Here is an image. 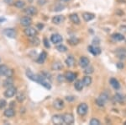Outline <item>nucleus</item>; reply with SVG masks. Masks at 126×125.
<instances>
[{"label": "nucleus", "instance_id": "f257e3e1", "mask_svg": "<svg viewBox=\"0 0 126 125\" xmlns=\"http://www.w3.org/2000/svg\"><path fill=\"white\" fill-rule=\"evenodd\" d=\"M26 75H27V77L29 78L30 79H31V80H33L34 82H37V83H40V85H43L46 89H48V90L51 89V85H50V83L44 76H42L41 75H34L30 69H27V70H26Z\"/></svg>", "mask_w": 126, "mask_h": 125}, {"label": "nucleus", "instance_id": "f03ea898", "mask_svg": "<svg viewBox=\"0 0 126 125\" xmlns=\"http://www.w3.org/2000/svg\"><path fill=\"white\" fill-rule=\"evenodd\" d=\"M87 111H88V106L86 103H81L78 106V113L80 116H84L87 114Z\"/></svg>", "mask_w": 126, "mask_h": 125}, {"label": "nucleus", "instance_id": "7ed1b4c3", "mask_svg": "<svg viewBox=\"0 0 126 125\" xmlns=\"http://www.w3.org/2000/svg\"><path fill=\"white\" fill-rule=\"evenodd\" d=\"M24 34L27 36H29V37H33V36H37V33H38L37 30L34 29V28L30 27V26H28V27L24 30Z\"/></svg>", "mask_w": 126, "mask_h": 125}, {"label": "nucleus", "instance_id": "20e7f679", "mask_svg": "<svg viewBox=\"0 0 126 125\" xmlns=\"http://www.w3.org/2000/svg\"><path fill=\"white\" fill-rule=\"evenodd\" d=\"M16 91H17V90H16L15 87L12 86V85L9 87H8V89L6 90L5 92H4L5 97H7V98L13 97V96L16 94Z\"/></svg>", "mask_w": 126, "mask_h": 125}, {"label": "nucleus", "instance_id": "39448f33", "mask_svg": "<svg viewBox=\"0 0 126 125\" xmlns=\"http://www.w3.org/2000/svg\"><path fill=\"white\" fill-rule=\"evenodd\" d=\"M62 118L64 123L66 124H72L74 123V117L72 113H65Z\"/></svg>", "mask_w": 126, "mask_h": 125}, {"label": "nucleus", "instance_id": "423d86ee", "mask_svg": "<svg viewBox=\"0 0 126 125\" xmlns=\"http://www.w3.org/2000/svg\"><path fill=\"white\" fill-rule=\"evenodd\" d=\"M3 33L6 36L9 38H15L16 36H17V33H16V30L13 28H9V29H5L3 30Z\"/></svg>", "mask_w": 126, "mask_h": 125}, {"label": "nucleus", "instance_id": "0eeeda50", "mask_svg": "<svg viewBox=\"0 0 126 125\" xmlns=\"http://www.w3.org/2000/svg\"><path fill=\"white\" fill-rule=\"evenodd\" d=\"M62 40H63V38L60 34H53L50 36V41H51V42L54 44L60 43V42H62Z\"/></svg>", "mask_w": 126, "mask_h": 125}, {"label": "nucleus", "instance_id": "6e6552de", "mask_svg": "<svg viewBox=\"0 0 126 125\" xmlns=\"http://www.w3.org/2000/svg\"><path fill=\"white\" fill-rule=\"evenodd\" d=\"M20 24L23 26L28 27V26H30L32 24V19L29 17V16H24V17H23L20 20Z\"/></svg>", "mask_w": 126, "mask_h": 125}, {"label": "nucleus", "instance_id": "1a4fd4ad", "mask_svg": "<svg viewBox=\"0 0 126 125\" xmlns=\"http://www.w3.org/2000/svg\"><path fill=\"white\" fill-rule=\"evenodd\" d=\"M53 106L56 110H62L64 108V102L61 99H56L53 102Z\"/></svg>", "mask_w": 126, "mask_h": 125}, {"label": "nucleus", "instance_id": "9d476101", "mask_svg": "<svg viewBox=\"0 0 126 125\" xmlns=\"http://www.w3.org/2000/svg\"><path fill=\"white\" fill-rule=\"evenodd\" d=\"M52 123L54 124H57V125H61L64 123L63 121V118L62 115H54L52 117Z\"/></svg>", "mask_w": 126, "mask_h": 125}, {"label": "nucleus", "instance_id": "9b49d317", "mask_svg": "<svg viewBox=\"0 0 126 125\" xmlns=\"http://www.w3.org/2000/svg\"><path fill=\"white\" fill-rule=\"evenodd\" d=\"M88 51L92 53L94 56H97V55H99L101 53V49L98 48V47H95V46H89L88 47Z\"/></svg>", "mask_w": 126, "mask_h": 125}, {"label": "nucleus", "instance_id": "f8f14e48", "mask_svg": "<svg viewBox=\"0 0 126 125\" xmlns=\"http://www.w3.org/2000/svg\"><path fill=\"white\" fill-rule=\"evenodd\" d=\"M24 13L27 15H34L37 14V9H36V8L34 7V6H30V7L26 8V9H24Z\"/></svg>", "mask_w": 126, "mask_h": 125}, {"label": "nucleus", "instance_id": "ddd939ff", "mask_svg": "<svg viewBox=\"0 0 126 125\" xmlns=\"http://www.w3.org/2000/svg\"><path fill=\"white\" fill-rule=\"evenodd\" d=\"M65 20V17L63 15H56L52 18V23L55 25H60Z\"/></svg>", "mask_w": 126, "mask_h": 125}, {"label": "nucleus", "instance_id": "4468645a", "mask_svg": "<svg viewBox=\"0 0 126 125\" xmlns=\"http://www.w3.org/2000/svg\"><path fill=\"white\" fill-rule=\"evenodd\" d=\"M89 63H90V61H89V59L87 57H82L80 58V60H79V64H80V66L82 68L87 67L89 65Z\"/></svg>", "mask_w": 126, "mask_h": 125}, {"label": "nucleus", "instance_id": "2eb2a0df", "mask_svg": "<svg viewBox=\"0 0 126 125\" xmlns=\"http://www.w3.org/2000/svg\"><path fill=\"white\" fill-rule=\"evenodd\" d=\"M77 78V75L72 72H66L65 75V79L69 82H72Z\"/></svg>", "mask_w": 126, "mask_h": 125}, {"label": "nucleus", "instance_id": "dca6fc26", "mask_svg": "<svg viewBox=\"0 0 126 125\" xmlns=\"http://www.w3.org/2000/svg\"><path fill=\"white\" fill-rule=\"evenodd\" d=\"M109 82H110V85H112V87H113V89L119 90V88H120V84H119L118 79H116L115 78H111Z\"/></svg>", "mask_w": 126, "mask_h": 125}, {"label": "nucleus", "instance_id": "f3484780", "mask_svg": "<svg viewBox=\"0 0 126 125\" xmlns=\"http://www.w3.org/2000/svg\"><path fill=\"white\" fill-rule=\"evenodd\" d=\"M51 69H53V70H61V69H63V65L62 63L61 62H59V61H56V62H54L52 63V66H51Z\"/></svg>", "mask_w": 126, "mask_h": 125}, {"label": "nucleus", "instance_id": "a211bd4d", "mask_svg": "<svg viewBox=\"0 0 126 125\" xmlns=\"http://www.w3.org/2000/svg\"><path fill=\"white\" fill-rule=\"evenodd\" d=\"M46 58H47V53H46V52H42L40 54V56L38 57L36 62H37L38 63H43L45 62V60L46 59Z\"/></svg>", "mask_w": 126, "mask_h": 125}, {"label": "nucleus", "instance_id": "6ab92c4d", "mask_svg": "<svg viewBox=\"0 0 126 125\" xmlns=\"http://www.w3.org/2000/svg\"><path fill=\"white\" fill-rule=\"evenodd\" d=\"M82 17L86 21H91L92 20H93L95 18V15L92 13H89V12H86L82 15Z\"/></svg>", "mask_w": 126, "mask_h": 125}, {"label": "nucleus", "instance_id": "aec40b11", "mask_svg": "<svg viewBox=\"0 0 126 125\" xmlns=\"http://www.w3.org/2000/svg\"><path fill=\"white\" fill-rule=\"evenodd\" d=\"M9 68L7 65L5 64H1L0 65V76H4L7 74L8 70H9Z\"/></svg>", "mask_w": 126, "mask_h": 125}, {"label": "nucleus", "instance_id": "412c9836", "mask_svg": "<svg viewBox=\"0 0 126 125\" xmlns=\"http://www.w3.org/2000/svg\"><path fill=\"white\" fill-rule=\"evenodd\" d=\"M82 81L84 86H89V85L92 84V78L89 76V75H87V76H85L83 78V79Z\"/></svg>", "mask_w": 126, "mask_h": 125}, {"label": "nucleus", "instance_id": "4be33fe9", "mask_svg": "<svg viewBox=\"0 0 126 125\" xmlns=\"http://www.w3.org/2000/svg\"><path fill=\"white\" fill-rule=\"evenodd\" d=\"M4 115L6 117H8V118H11V117H14L15 115V112L13 108H11V107L8 108V109H6L4 111Z\"/></svg>", "mask_w": 126, "mask_h": 125}, {"label": "nucleus", "instance_id": "5701e85b", "mask_svg": "<svg viewBox=\"0 0 126 125\" xmlns=\"http://www.w3.org/2000/svg\"><path fill=\"white\" fill-rule=\"evenodd\" d=\"M70 20H72V22H73L74 24H80V19H79L78 15L77 14H72L70 15Z\"/></svg>", "mask_w": 126, "mask_h": 125}, {"label": "nucleus", "instance_id": "b1692460", "mask_svg": "<svg viewBox=\"0 0 126 125\" xmlns=\"http://www.w3.org/2000/svg\"><path fill=\"white\" fill-rule=\"evenodd\" d=\"M83 86H84V85H83L82 80H77L76 82H75V84H74L75 89H76L77 91H82V90L83 89Z\"/></svg>", "mask_w": 126, "mask_h": 125}, {"label": "nucleus", "instance_id": "393cba45", "mask_svg": "<svg viewBox=\"0 0 126 125\" xmlns=\"http://www.w3.org/2000/svg\"><path fill=\"white\" fill-rule=\"evenodd\" d=\"M67 42H68V43L70 45H72V46H75V45H78L80 41H79L78 38L75 37V36H72L70 39H68Z\"/></svg>", "mask_w": 126, "mask_h": 125}, {"label": "nucleus", "instance_id": "a878e982", "mask_svg": "<svg viewBox=\"0 0 126 125\" xmlns=\"http://www.w3.org/2000/svg\"><path fill=\"white\" fill-rule=\"evenodd\" d=\"M31 39L30 40V43H31V45H33V46H39L40 43V39L37 37V36H33V37H30Z\"/></svg>", "mask_w": 126, "mask_h": 125}, {"label": "nucleus", "instance_id": "bb28decb", "mask_svg": "<svg viewBox=\"0 0 126 125\" xmlns=\"http://www.w3.org/2000/svg\"><path fill=\"white\" fill-rule=\"evenodd\" d=\"M66 63L68 67H72L75 63V58L72 56H69L66 59Z\"/></svg>", "mask_w": 126, "mask_h": 125}, {"label": "nucleus", "instance_id": "cd10ccee", "mask_svg": "<svg viewBox=\"0 0 126 125\" xmlns=\"http://www.w3.org/2000/svg\"><path fill=\"white\" fill-rule=\"evenodd\" d=\"M13 85V79L12 77H8L7 79L3 81V86L4 87H9Z\"/></svg>", "mask_w": 126, "mask_h": 125}, {"label": "nucleus", "instance_id": "c85d7f7f", "mask_svg": "<svg viewBox=\"0 0 126 125\" xmlns=\"http://www.w3.org/2000/svg\"><path fill=\"white\" fill-rule=\"evenodd\" d=\"M112 37L113 39H114L115 41H123L125 40V36H124V35H122L120 33H114L112 36Z\"/></svg>", "mask_w": 126, "mask_h": 125}, {"label": "nucleus", "instance_id": "c756f323", "mask_svg": "<svg viewBox=\"0 0 126 125\" xmlns=\"http://www.w3.org/2000/svg\"><path fill=\"white\" fill-rule=\"evenodd\" d=\"M15 5L18 9H23L24 6H25V3L24 1H22V0H18V1H16L15 3Z\"/></svg>", "mask_w": 126, "mask_h": 125}, {"label": "nucleus", "instance_id": "7c9ffc66", "mask_svg": "<svg viewBox=\"0 0 126 125\" xmlns=\"http://www.w3.org/2000/svg\"><path fill=\"white\" fill-rule=\"evenodd\" d=\"M118 55H119V58L120 59H125L126 58V51H125V49H121V51L118 52Z\"/></svg>", "mask_w": 126, "mask_h": 125}, {"label": "nucleus", "instance_id": "2f4dec72", "mask_svg": "<svg viewBox=\"0 0 126 125\" xmlns=\"http://www.w3.org/2000/svg\"><path fill=\"white\" fill-rule=\"evenodd\" d=\"M114 99H115V101L118 102H123L125 101V97H124L121 94H119V93H117L116 95L114 96Z\"/></svg>", "mask_w": 126, "mask_h": 125}, {"label": "nucleus", "instance_id": "473e14b6", "mask_svg": "<svg viewBox=\"0 0 126 125\" xmlns=\"http://www.w3.org/2000/svg\"><path fill=\"white\" fill-rule=\"evenodd\" d=\"M56 50H58L60 52H65L67 51V48L64 45H59V46L56 47Z\"/></svg>", "mask_w": 126, "mask_h": 125}, {"label": "nucleus", "instance_id": "72a5a7b5", "mask_svg": "<svg viewBox=\"0 0 126 125\" xmlns=\"http://www.w3.org/2000/svg\"><path fill=\"white\" fill-rule=\"evenodd\" d=\"M84 73L86 75H91L92 73H93V68L92 66H87L85 68V70H84Z\"/></svg>", "mask_w": 126, "mask_h": 125}, {"label": "nucleus", "instance_id": "f704fd0d", "mask_svg": "<svg viewBox=\"0 0 126 125\" xmlns=\"http://www.w3.org/2000/svg\"><path fill=\"white\" fill-rule=\"evenodd\" d=\"M17 101H19V102H23L24 101V99H25V96H24V94H22V93H19L17 95Z\"/></svg>", "mask_w": 126, "mask_h": 125}, {"label": "nucleus", "instance_id": "c9c22d12", "mask_svg": "<svg viewBox=\"0 0 126 125\" xmlns=\"http://www.w3.org/2000/svg\"><path fill=\"white\" fill-rule=\"evenodd\" d=\"M96 104L98 106H103L105 105V101H103L102 99H101V98H97V99L96 100Z\"/></svg>", "mask_w": 126, "mask_h": 125}, {"label": "nucleus", "instance_id": "e433bc0d", "mask_svg": "<svg viewBox=\"0 0 126 125\" xmlns=\"http://www.w3.org/2000/svg\"><path fill=\"white\" fill-rule=\"evenodd\" d=\"M90 124L91 125H100L101 123H100V121L98 119H97V118H92L90 121Z\"/></svg>", "mask_w": 126, "mask_h": 125}, {"label": "nucleus", "instance_id": "4c0bfd02", "mask_svg": "<svg viewBox=\"0 0 126 125\" xmlns=\"http://www.w3.org/2000/svg\"><path fill=\"white\" fill-rule=\"evenodd\" d=\"M99 98H101L103 101H104L105 102H106L108 100H109V95L106 94V93H103V94H101V95H100Z\"/></svg>", "mask_w": 126, "mask_h": 125}, {"label": "nucleus", "instance_id": "58836bf2", "mask_svg": "<svg viewBox=\"0 0 126 125\" xmlns=\"http://www.w3.org/2000/svg\"><path fill=\"white\" fill-rule=\"evenodd\" d=\"M63 9H65V6L62 5V4H57L56 6H55L54 8V11H61V10H63Z\"/></svg>", "mask_w": 126, "mask_h": 125}, {"label": "nucleus", "instance_id": "ea45409f", "mask_svg": "<svg viewBox=\"0 0 126 125\" xmlns=\"http://www.w3.org/2000/svg\"><path fill=\"white\" fill-rule=\"evenodd\" d=\"M6 105H7V102H6L5 100L0 99V109H3L6 106Z\"/></svg>", "mask_w": 126, "mask_h": 125}, {"label": "nucleus", "instance_id": "a19ab883", "mask_svg": "<svg viewBox=\"0 0 126 125\" xmlns=\"http://www.w3.org/2000/svg\"><path fill=\"white\" fill-rule=\"evenodd\" d=\"M13 74H14V71L12 70V69H9V70H8V72H7V74H6L5 76H7V77H12V76H13Z\"/></svg>", "mask_w": 126, "mask_h": 125}, {"label": "nucleus", "instance_id": "79ce46f5", "mask_svg": "<svg viewBox=\"0 0 126 125\" xmlns=\"http://www.w3.org/2000/svg\"><path fill=\"white\" fill-rule=\"evenodd\" d=\"M44 45L46 48H50V44H49V42L46 38H44Z\"/></svg>", "mask_w": 126, "mask_h": 125}, {"label": "nucleus", "instance_id": "37998d69", "mask_svg": "<svg viewBox=\"0 0 126 125\" xmlns=\"http://www.w3.org/2000/svg\"><path fill=\"white\" fill-rule=\"evenodd\" d=\"M47 3V0H38V3L40 5H44Z\"/></svg>", "mask_w": 126, "mask_h": 125}, {"label": "nucleus", "instance_id": "c03bdc74", "mask_svg": "<svg viewBox=\"0 0 126 125\" xmlns=\"http://www.w3.org/2000/svg\"><path fill=\"white\" fill-rule=\"evenodd\" d=\"M66 101H74V100H75V97H74V96H66Z\"/></svg>", "mask_w": 126, "mask_h": 125}, {"label": "nucleus", "instance_id": "a18cd8bd", "mask_svg": "<svg viewBox=\"0 0 126 125\" xmlns=\"http://www.w3.org/2000/svg\"><path fill=\"white\" fill-rule=\"evenodd\" d=\"M57 79H58V80L60 81V82H62L63 80H64V79H65V76H63V75H58Z\"/></svg>", "mask_w": 126, "mask_h": 125}, {"label": "nucleus", "instance_id": "49530a36", "mask_svg": "<svg viewBox=\"0 0 126 125\" xmlns=\"http://www.w3.org/2000/svg\"><path fill=\"white\" fill-rule=\"evenodd\" d=\"M43 27H44V25L43 24H37V28H38V29H39V30H42V29H43Z\"/></svg>", "mask_w": 126, "mask_h": 125}, {"label": "nucleus", "instance_id": "de8ad7c7", "mask_svg": "<svg viewBox=\"0 0 126 125\" xmlns=\"http://www.w3.org/2000/svg\"><path fill=\"white\" fill-rule=\"evenodd\" d=\"M117 67L119 68V69H123V68H124V64L122 63H117Z\"/></svg>", "mask_w": 126, "mask_h": 125}, {"label": "nucleus", "instance_id": "09e8293b", "mask_svg": "<svg viewBox=\"0 0 126 125\" xmlns=\"http://www.w3.org/2000/svg\"><path fill=\"white\" fill-rule=\"evenodd\" d=\"M121 29H122V30H124L125 32H126V26L125 25H122L121 26Z\"/></svg>", "mask_w": 126, "mask_h": 125}, {"label": "nucleus", "instance_id": "8fccbe9b", "mask_svg": "<svg viewBox=\"0 0 126 125\" xmlns=\"http://www.w3.org/2000/svg\"><path fill=\"white\" fill-rule=\"evenodd\" d=\"M6 19H4V18H0V21H5Z\"/></svg>", "mask_w": 126, "mask_h": 125}, {"label": "nucleus", "instance_id": "3c124183", "mask_svg": "<svg viewBox=\"0 0 126 125\" xmlns=\"http://www.w3.org/2000/svg\"><path fill=\"white\" fill-rule=\"evenodd\" d=\"M61 1H62V2H67V1H69V0H61Z\"/></svg>", "mask_w": 126, "mask_h": 125}, {"label": "nucleus", "instance_id": "603ef678", "mask_svg": "<svg viewBox=\"0 0 126 125\" xmlns=\"http://www.w3.org/2000/svg\"><path fill=\"white\" fill-rule=\"evenodd\" d=\"M125 125H126V122H125Z\"/></svg>", "mask_w": 126, "mask_h": 125}]
</instances>
